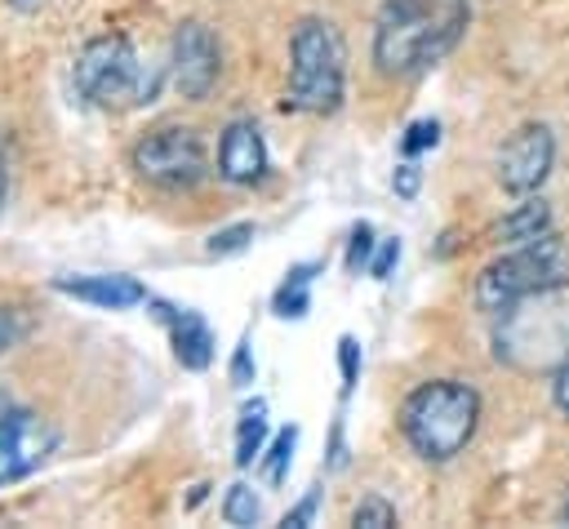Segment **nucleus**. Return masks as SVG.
<instances>
[{"mask_svg": "<svg viewBox=\"0 0 569 529\" xmlns=\"http://www.w3.org/2000/svg\"><path fill=\"white\" fill-rule=\"evenodd\" d=\"M440 142V120H413L409 129H405V138H400V151L409 156V160H418L422 151H431Z\"/></svg>", "mask_w": 569, "mask_h": 529, "instance_id": "22", "label": "nucleus"}, {"mask_svg": "<svg viewBox=\"0 0 569 529\" xmlns=\"http://www.w3.org/2000/svg\"><path fill=\"white\" fill-rule=\"evenodd\" d=\"M156 307V320L169 329V342H173V356L182 369H209L213 365V329L209 320L196 311V307H173V302H160L151 298Z\"/></svg>", "mask_w": 569, "mask_h": 529, "instance_id": "12", "label": "nucleus"}, {"mask_svg": "<svg viewBox=\"0 0 569 529\" xmlns=\"http://www.w3.org/2000/svg\"><path fill=\"white\" fill-rule=\"evenodd\" d=\"M551 400H556V409L569 418V360L551 373Z\"/></svg>", "mask_w": 569, "mask_h": 529, "instance_id": "29", "label": "nucleus"}, {"mask_svg": "<svg viewBox=\"0 0 569 529\" xmlns=\"http://www.w3.org/2000/svg\"><path fill=\"white\" fill-rule=\"evenodd\" d=\"M27 329H31V325H27V316H22L18 307L0 302V356H4V351H13V347L27 338Z\"/></svg>", "mask_w": 569, "mask_h": 529, "instance_id": "23", "label": "nucleus"}, {"mask_svg": "<svg viewBox=\"0 0 569 529\" xmlns=\"http://www.w3.org/2000/svg\"><path fill=\"white\" fill-rule=\"evenodd\" d=\"M249 240H253V222H231V227H222V231H213V236L204 240V253H209V258H231V253H240Z\"/></svg>", "mask_w": 569, "mask_h": 529, "instance_id": "19", "label": "nucleus"}, {"mask_svg": "<svg viewBox=\"0 0 569 529\" xmlns=\"http://www.w3.org/2000/svg\"><path fill=\"white\" fill-rule=\"evenodd\" d=\"M480 427V391L458 378L418 382L400 405V436L422 462L458 458Z\"/></svg>", "mask_w": 569, "mask_h": 529, "instance_id": "3", "label": "nucleus"}, {"mask_svg": "<svg viewBox=\"0 0 569 529\" xmlns=\"http://www.w3.org/2000/svg\"><path fill=\"white\" fill-rule=\"evenodd\" d=\"M316 271H320V262H298V267L284 271L280 289L271 293V311L280 320H302L311 311V280H316Z\"/></svg>", "mask_w": 569, "mask_h": 529, "instance_id": "15", "label": "nucleus"}, {"mask_svg": "<svg viewBox=\"0 0 569 529\" xmlns=\"http://www.w3.org/2000/svg\"><path fill=\"white\" fill-rule=\"evenodd\" d=\"M396 262H400V240L391 236V240H382V244L373 249V258H369V276H373V280H391Z\"/></svg>", "mask_w": 569, "mask_h": 529, "instance_id": "25", "label": "nucleus"}, {"mask_svg": "<svg viewBox=\"0 0 569 529\" xmlns=\"http://www.w3.org/2000/svg\"><path fill=\"white\" fill-rule=\"evenodd\" d=\"M369 258H373V227L369 222H356L351 227V240H347V253H342V267L356 276V271L369 267Z\"/></svg>", "mask_w": 569, "mask_h": 529, "instance_id": "21", "label": "nucleus"}, {"mask_svg": "<svg viewBox=\"0 0 569 529\" xmlns=\"http://www.w3.org/2000/svg\"><path fill=\"white\" fill-rule=\"evenodd\" d=\"M129 164H133V173L142 182L164 187V191H187L209 173L204 142H200V133L191 124H156V129H147L133 142Z\"/></svg>", "mask_w": 569, "mask_h": 529, "instance_id": "7", "label": "nucleus"}, {"mask_svg": "<svg viewBox=\"0 0 569 529\" xmlns=\"http://www.w3.org/2000/svg\"><path fill=\"white\" fill-rule=\"evenodd\" d=\"M556 164V138L547 124L529 120L498 147V187L511 196H533Z\"/></svg>", "mask_w": 569, "mask_h": 529, "instance_id": "10", "label": "nucleus"}, {"mask_svg": "<svg viewBox=\"0 0 569 529\" xmlns=\"http://www.w3.org/2000/svg\"><path fill=\"white\" fill-rule=\"evenodd\" d=\"M347 98V44L329 18H298L289 36L284 107L302 116H333Z\"/></svg>", "mask_w": 569, "mask_h": 529, "instance_id": "4", "label": "nucleus"}, {"mask_svg": "<svg viewBox=\"0 0 569 529\" xmlns=\"http://www.w3.org/2000/svg\"><path fill=\"white\" fill-rule=\"evenodd\" d=\"M169 76L178 84L182 98L204 102L222 76V44L204 22H182L173 31V49H169Z\"/></svg>", "mask_w": 569, "mask_h": 529, "instance_id": "9", "label": "nucleus"}, {"mask_svg": "<svg viewBox=\"0 0 569 529\" xmlns=\"http://www.w3.org/2000/svg\"><path fill=\"white\" fill-rule=\"evenodd\" d=\"M347 467V445H342V422H333V445H329V471Z\"/></svg>", "mask_w": 569, "mask_h": 529, "instance_id": "30", "label": "nucleus"}, {"mask_svg": "<svg viewBox=\"0 0 569 529\" xmlns=\"http://www.w3.org/2000/svg\"><path fill=\"white\" fill-rule=\"evenodd\" d=\"M58 293L76 298V302H89V307H102V311H129L138 302H151L147 285H138L133 276H107V271H93V276H58L53 280Z\"/></svg>", "mask_w": 569, "mask_h": 529, "instance_id": "13", "label": "nucleus"}, {"mask_svg": "<svg viewBox=\"0 0 569 529\" xmlns=\"http://www.w3.org/2000/svg\"><path fill=\"white\" fill-rule=\"evenodd\" d=\"M351 525L356 529H387V525H396V507L387 502V498H360L356 502V511H351Z\"/></svg>", "mask_w": 569, "mask_h": 529, "instance_id": "20", "label": "nucleus"}, {"mask_svg": "<svg viewBox=\"0 0 569 529\" xmlns=\"http://www.w3.org/2000/svg\"><path fill=\"white\" fill-rule=\"evenodd\" d=\"M293 449H298V427H280L276 436H271V445L262 449V476H267V485H284V476H289V462H293Z\"/></svg>", "mask_w": 569, "mask_h": 529, "instance_id": "17", "label": "nucleus"}, {"mask_svg": "<svg viewBox=\"0 0 569 529\" xmlns=\"http://www.w3.org/2000/svg\"><path fill=\"white\" fill-rule=\"evenodd\" d=\"M9 4H18V9H31V4H40V0H9Z\"/></svg>", "mask_w": 569, "mask_h": 529, "instance_id": "32", "label": "nucleus"}, {"mask_svg": "<svg viewBox=\"0 0 569 529\" xmlns=\"http://www.w3.org/2000/svg\"><path fill=\"white\" fill-rule=\"evenodd\" d=\"M76 93L98 111H133L147 107L160 89V71L142 62V53L124 36H93L76 53Z\"/></svg>", "mask_w": 569, "mask_h": 529, "instance_id": "5", "label": "nucleus"}, {"mask_svg": "<svg viewBox=\"0 0 569 529\" xmlns=\"http://www.w3.org/2000/svg\"><path fill=\"white\" fill-rule=\"evenodd\" d=\"M338 369H342V391H351L360 382V342L351 333L338 338Z\"/></svg>", "mask_w": 569, "mask_h": 529, "instance_id": "24", "label": "nucleus"}, {"mask_svg": "<svg viewBox=\"0 0 569 529\" xmlns=\"http://www.w3.org/2000/svg\"><path fill=\"white\" fill-rule=\"evenodd\" d=\"M222 520L227 525H258L262 520V502H258V493L244 485V480H236L227 493H222Z\"/></svg>", "mask_w": 569, "mask_h": 529, "instance_id": "18", "label": "nucleus"}, {"mask_svg": "<svg viewBox=\"0 0 569 529\" xmlns=\"http://www.w3.org/2000/svg\"><path fill=\"white\" fill-rule=\"evenodd\" d=\"M489 342L493 360L516 373H556L569 360V276L507 302Z\"/></svg>", "mask_w": 569, "mask_h": 529, "instance_id": "2", "label": "nucleus"}, {"mask_svg": "<svg viewBox=\"0 0 569 529\" xmlns=\"http://www.w3.org/2000/svg\"><path fill=\"white\" fill-rule=\"evenodd\" d=\"M4 196H9V173H4V156H0V209H4Z\"/></svg>", "mask_w": 569, "mask_h": 529, "instance_id": "31", "label": "nucleus"}, {"mask_svg": "<svg viewBox=\"0 0 569 529\" xmlns=\"http://www.w3.org/2000/svg\"><path fill=\"white\" fill-rule=\"evenodd\" d=\"M565 276H569V249H565V240H560L556 231H547V236H538V240L516 244L511 253L493 258V262L480 271V280H476V307H480L485 316H498V311H502L507 302H516L520 293L542 289V285L565 280Z\"/></svg>", "mask_w": 569, "mask_h": 529, "instance_id": "6", "label": "nucleus"}, {"mask_svg": "<svg viewBox=\"0 0 569 529\" xmlns=\"http://www.w3.org/2000/svg\"><path fill=\"white\" fill-rule=\"evenodd\" d=\"M53 445H58V431L40 413L18 405L9 391H0V485H13L36 467H44Z\"/></svg>", "mask_w": 569, "mask_h": 529, "instance_id": "8", "label": "nucleus"}, {"mask_svg": "<svg viewBox=\"0 0 569 529\" xmlns=\"http://www.w3.org/2000/svg\"><path fill=\"white\" fill-rule=\"evenodd\" d=\"M551 231V204L542 200V196H525L520 204H511L502 218H498V227H493V236L502 240V244H525V240H538V236H547Z\"/></svg>", "mask_w": 569, "mask_h": 529, "instance_id": "14", "label": "nucleus"}, {"mask_svg": "<svg viewBox=\"0 0 569 529\" xmlns=\"http://www.w3.org/2000/svg\"><path fill=\"white\" fill-rule=\"evenodd\" d=\"M316 507H320V489H311L298 507H289V511H284V525H293V529H298V525H311V520H316Z\"/></svg>", "mask_w": 569, "mask_h": 529, "instance_id": "28", "label": "nucleus"}, {"mask_svg": "<svg viewBox=\"0 0 569 529\" xmlns=\"http://www.w3.org/2000/svg\"><path fill=\"white\" fill-rule=\"evenodd\" d=\"M418 182H422V169H418L413 160H405V164H396V173H391V187H396V196H405V200H413V196H418Z\"/></svg>", "mask_w": 569, "mask_h": 529, "instance_id": "26", "label": "nucleus"}, {"mask_svg": "<svg viewBox=\"0 0 569 529\" xmlns=\"http://www.w3.org/2000/svg\"><path fill=\"white\" fill-rule=\"evenodd\" d=\"M267 169H271V156H267V138H262L258 120H249V116L231 120L218 138V173L236 187H253L267 178Z\"/></svg>", "mask_w": 569, "mask_h": 529, "instance_id": "11", "label": "nucleus"}, {"mask_svg": "<svg viewBox=\"0 0 569 529\" xmlns=\"http://www.w3.org/2000/svg\"><path fill=\"white\" fill-rule=\"evenodd\" d=\"M267 449V405L253 400L240 409V422H236V467H253Z\"/></svg>", "mask_w": 569, "mask_h": 529, "instance_id": "16", "label": "nucleus"}, {"mask_svg": "<svg viewBox=\"0 0 569 529\" xmlns=\"http://www.w3.org/2000/svg\"><path fill=\"white\" fill-rule=\"evenodd\" d=\"M467 0H382L373 18V67L382 76H422L467 36Z\"/></svg>", "mask_w": 569, "mask_h": 529, "instance_id": "1", "label": "nucleus"}, {"mask_svg": "<svg viewBox=\"0 0 569 529\" xmlns=\"http://www.w3.org/2000/svg\"><path fill=\"white\" fill-rule=\"evenodd\" d=\"M231 382L236 387H249L253 382V356H249V338H240L236 356H231Z\"/></svg>", "mask_w": 569, "mask_h": 529, "instance_id": "27", "label": "nucleus"}]
</instances>
